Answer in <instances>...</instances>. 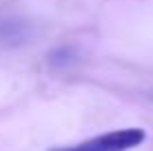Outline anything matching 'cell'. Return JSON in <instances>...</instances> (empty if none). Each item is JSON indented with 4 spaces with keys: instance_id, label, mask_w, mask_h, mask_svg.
<instances>
[{
    "instance_id": "1",
    "label": "cell",
    "mask_w": 153,
    "mask_h": 151,
    "mask_svg": "<svg viewBox=\"0 0 153 151\" xmlns=\"http://www.w3.org/2000/svg\"><path fill=\"white\" fill-rule=\"evenodd\" d=\"M144 140H146V131L142 127H124V129L100 133V136H93L76 144L53 147L49 151H131L140 147Z\"/></svg>"
}]
</instances>
